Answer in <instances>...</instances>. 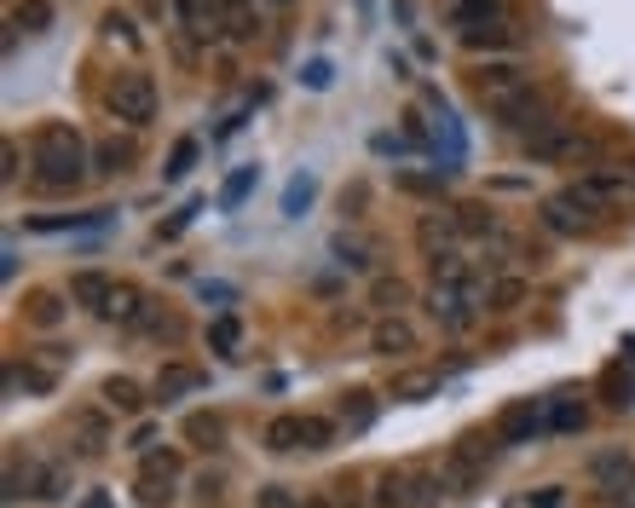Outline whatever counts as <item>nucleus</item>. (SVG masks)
Instances as JSON below:
<instances>
[{
  "label": "nucleus",
  "instance_id": "nucleus-45",
  "mask_svg": "<svg viewBox=\"0 0 635 508\" xmlns=\"http://www.w3.org/2000/svg\"><path fill=\"white\" fill-rule=\"evenodd\" d=\"M272 7H289V0H272Z\"/></svg>",
  "mask_w": 635,
  "mask_h": 508
},
{
  "label": "nucleus",
  "instance_id": "nucleus-36",
  "mask_svg": "<svg viewBox=\"0 0 635 508\" xmlns=\"http://www.w3.org/2000/svg\"><path fill=\"white\" fill-rule=\"evenodd\" d=\"M336 254H341V266H352V272H364V266H370V248H364L359 237H341Z\"/></svg>",
  "mask_w": 635,
  "mask_h": 508
},
{
  "label": "nucleus",
  "instance_id": "nucleus-13",
  "mask_svg": "<svg viewBox=\"0 0 635 508\" xmlns=\"http://www.w3.org/2000/svg\"><path fill=\"white\" fill-rule=\"evenodd\" d=\"M139 162V145L134 139H98L93 145V173H98V180H116V173H127V168H134Z\"/></svg>",
  "mask_w": 635,
  "mask_h": 508
},
{
  "label": "nucleus",
  "instance_id": "nucleus-2",
  "mask_svg": "<svg viewBox=\"0 0 635 508\" xmlns=\"http://www.w3.org/2000/svg\"><path fill=\"white\" fill-rule=\"evenodd\" d=\"M445 491L440 468H422V463H399L375 479V508H434Z\"/></svg>",
  "mask_w": 635,
  "mask_h": 508
},
{
  "label": "nucleus",
  "instance_id": "nucleus-8",
  "mask_svg": "<svg viewBox=\"0 0 635 508\" xmlns=\"http://www.w3.org/2000/svg\"><path fill=\"white\" fill-rule=\"evenodd\" d=\"M445 23L456 35H486V30H502V23H515V7L508 0H451L445 7Z\"/></svg>",
  "mask_w": 635,
  "mask_h": 508
},
{
  "label": "nucleus",
  "instance_id": "nucleus-22",
  "mask_svg": "<svg viewBox=\"0 0 635 508\" xmlns=\"http://www.w3.org/2000/svg\"><path fill=\"white\" fill-rule=\"evenodd\" d=\"M404 300H411V284H404V277H375V284H370V307L381 318H399Z\"/></svg>",
  "mask_w": 635,
  "mask_h": 508
},
{
  "label": "nucleus",
  "instance_id": "nucleus-35",
  "mask_svg": "<svg viewBox=\"0 0 635 508\" xmlns=\"http://www.w3.org/2000/svg\"><path fill=\"white\" fill-rule=\"evenodd\" d=\"M313 191H318V186L307 180V173H300V180H289V191H284V214L295 220V214H300V209H307V202H313Z\"/></svg>",
  "mask_w": 635,
  "mask_h": 508
},
{
  "label": "nucleus",
  "instance_id": "nucleus-33",
  "mask_svg": "<svg viewBox=\"0 0 635 508\" xmlns=\"http://www.w3.org/2000/svg\"><path fill=\"white\" fill-rule=\"evenodd\" d=\"M139 502L145 508H168L173 502V474H139Z\"/></svg>",
  "mask_w": 635,
  "mask_h": 508
},
{
  "label": "nucleus",
  "instance_id": "nucleus-32",
  "mask_svg": "<svg viewBox=\"0 0 635 508\" xmlns=\"http://www.w3.org/2000/svg\"><path fill=\"white\" fill-rule=\"evenodd\" d=\"M186 440L202 445V451H214V445L225 440V422H220V416H186Z\"/></svg>",
  "mask_w": 635,
  "mask_h": 508
},
{
  "label": "nucleus",
  "instance_id": "nucleus-15",
  "mask_svg": "<svg viewBox=\"0 0 635 508\" xmlns=\"http://www.w3.org/2000/svg\"><path fill=\"white\" fill-rule=\"evenodd\" d=\"M110 289H116V277H105V272H70V300H75V307H87V313H105V300H110Z\"/></svg>",
  "mask_w": 635,
  "mask_h": 508
},
{
  "label": "nucleus",
  "instance_id": "nucleus-30",
  "mask_svg": "<svg viewBox=\"0 0 635 508\" xmlns=\"http://www.w3.org/2000/svg\"><path fill=\"white\" fill-rule=\"evenodd\" d=\"M209 347L220 352V359H237V347H243V324H237V318H214V324H209Z\"/></svg>",
  "mask_w": 635,
  "mask_h": 508
},
{
  "label": "nucleus",
  "instance_id": "nucleus-7",
  "mask_svg": "<svg viewBox=\"0 0 635 508\" xmlns=\"http://www.w3.org/2000/svg\"><path fill=\"white\" fill-rule=\"evenodd\" d=\"M497 121H502V127H508V134H515V139H526V145H531V139H543L549 127H561L567 116L554 110V98H549V93H538V87H531V93L520 98V105H515V110H502Z\"/></svg>",
  "mask_w": 635,
  "mask_h": 508
},
{
  "label": "nucleus",
  "instance_id": "nucleus-25",
  "mask_svg": "<svg viewBox=\"0 0 635 508\" xmlns=\"http://www.w3.org/2000/svg\"><path fill=\"white\" fill-rule=\"evenodd\" d=\"M30 491H35L41 502H59V497L70 491V474H64L59 463H35V468H30Z\"/></svg>",
  "mask_w": 635,
  "mask_h": 508
},
{
  "label": "nucleus",
  "instance_id": "nucleus-31",
  "mask_svg": "<svg viewBox=\"0 0 635 508\" xmlns=\"http://www.w3.org/2000/svg\"><path fill=\"white\" fill-rule=\"evenodd\" d=\"M197 157H202V145H197V139L186 134L180 145H173V150H168V162H162V173H168V180H186V173L197 168Z\"/></svg>",
  "mask_w": 635,
  "mask_h": 508
},
{
  "label": "nucleus",
  "instance_id": "nucleus-39",
  "mask_svg": "<svg viewBox=\"0 0 635 508\" xmlns=\"http://www.w3.org/2000/svg\"><path fill=\"white\" fill-rule=\"evenodd\" d=\"M197 497H202V502H220V497H225V474L202 468V474H197Z\"/></svg>",
  "mask_w": 635,
  "mask_h": 508
},
{
  "label": "nucleus",
  "instance_id": "nucleus-34",
  "mask_svg": "<svg viewBox=\"0 0 635 508\" xmlns=\"http://www.w3.org/2000/svg\"><path fill=\"white\" fill-rule=\"evenodd\" d=\"M254 180H261V173H254V168H237L232 180H225V191H220V209H237V202L254 191Z\"/></svg>",
  "mask_w": 635,
  "mask_h": 508
},
{
  "label": "nucleus",
  "instance_id": "nucleus-17",
  "mask_svg": "<svg viewBox=\"0 0 635 508\" xmlns=\"http://www.w3.org/2000/svg\"><path fill=\"white\" fill-rule=\"evenodd\" d=\"M456 214H422V225H416V243L427 248V261H440V254H456Z\"/></svg>",
  "mask_w": 635,
  "mask_h": 508
},
{
  "label": "nucleus",
  "instance_id": "nucleus-4",
  "mask_svg": "<svg viewBox=\"0 0 635 508\" xmlns=\"http://www.w3.org/2000/svg\"><path fill=\"white\" fill-rule=\"evenodd\" d=\"M157 105H162V93H157V75H145V70H121L116 82H110V116L121 127H150L157 121Z\"/></svg>",
  "mask_w": 635,
  "mask_h": 508
},
{
  "label": "nucleus",
  "instance_id": "nucleus-14",
  "mask_svg": "<svg viewBox=\"0 0 635 508\" xmlns=\"http://www.w3.org/2000/svg\"><path fill=\"white\" fill-rule=\"evenodd\" d=\"M70 434H75V456H105L110 451V416L105 411H82L70 422Z\"/></svg>",
  "mask_w": 635,
  "mask_h": 508
},
{
  "label": "nucleus",
  "instance_id": "nucleus-27",
  "mask_svg": "<svg viewBox=\"0 0 635 508\" xmlns=\"http://www.w3.org/2000/svg\"><path fill=\"white\" fill-rule=\"evenodd\" d=\"M12 30H30V35L53 30V0H18V7H12Z\"/></svg>",
  "mask_w": 635,
  "mask_h": 508
},
{
  "label": "nucleus",
  "instance_id": "nucleus-18",
  "mask_svg": "<svg viewBox=\"0 0 635 508\" xmlns=\"http://www.w3.org/2000/svg\"><path fill=\"white\" fill-rule=\"evenodd\" d=\"M98 399H105V411H116V416H139L145 411V388H139L134 375H105Z\"/></svg>",
  "mask_w": 635,
  "mask_h": 508
},
{
  "label": "nucleus",
  "instance_id": "nucleus-23",
  "mask_svg": "<svg viewBox=\"0 0 635 508\" xmlns=\"http://www.w3.org/2000/svg\"><path fill=\"white\" fill-rule=\"evenodd\" d=\"M526 295H531L526 277H491L486 307H491V313H520V307H526Z\"/></svg>",
  "mask_w": 635,
  "mask_h": 508
},
{
  "label": "nucleus",
  "instance_id": "nucleus-1",
  "mask_svg": "<svg viewBox=\"0 0 635 508\" xmlns=\"http://www.w3.org/2000/svg\"><path fill=\"white\" fill-rule=\"evenodd\" d=\"M30 186L35 191H75L93 168V150L82 145L70 121H41L30 134Z\"/></svg>",
  "mask_w": 635,
  "mask_h": 508
},
{
  "label": "nucleus",
  "instance_id": "nucleus-12",
  "mask_svg": "<svg viewBox=\"0 0 635 508\" xmlns=\"http://www.w3.org/2000/svg\"><path fill=\"white\" fill-rule=\"evenodd\" d=\"M526 150H531V162H567V157H578V150H583V139H578V121L549 127V134H543V139H531Z\"/></svg>",
  "mask_w": 635,
  "mask_h": 508
},
{
  "label": "nucleus",
  "instance_id": "nucleus-26",
  "mask_svg": "<svg viewBox=\"0 0 635 508\" xmlns=\"http://www.w3.org/2000/svg\"><path fill=\"white\" fill-rule=\"evenodd\" d=\"M64 300H70V295L35 289V295H30V324H35V329H59V324H64V313H70Z\"/></svg>",
  "mask_w": 635,
  "mask_h": 508
},
{
  "label": "nucleus",
  "instance_id": "nucleus-38",
  "mask_svg": "<svg viewBox=\"0 0 635 508\" xmlns=\"http://www.w3.org/2000/svg\"><path fill=\"white\" fill-rule=\"evenodd\" d=\"M329 440H336V422H324V416H307V451H324Z\"/></svg>",
  "mask_w": 635,
  "mask_h": 508
},
{
  "label": "nucleus",
  "instance_id": "nucleus-42",
  "mask_svg": "<svg viewBox=\"0 0 635 508\" xmlns=\"http://www.w3.org/2000/svg\"><path fill=\"white\" fill-rule=\"evenodd\" d=\"M561 502H567V491H561V486H543L538 497H531V508H561Z\"/></svg>",
  "mask_w": 635,
  "mask_h": 508
},
{
  "label": "nucleus",
  "instance_id": "nucleus-41",
  "mask_svg": "<svg viewBox=\"0 0 635 508\" xmlns=\"http://www.w3.org/2000/svg\"><path fill=\"white\" fill-rule=\"evenodd\" d=\"M0 180H7V186L18 180V145H12V139L0 145Z\"/></svg>",
  "mask_w": 635,
  "mask_h": 508
},
{
  "label": "nucleus",
  "instance_id": "nucleus-21",
  "mask_svg": "<svg viewBox=\"0 0 635 508\" xmlns=\"http://www.w3.org/2000/svg\"><path fill=\"white\" fill-rule=\"evenodd\" d=\"M427 393H440V370H399L393 375V399L399 404H422Z\"/></svg>",
  "mask_w": 635,
  "mask_h": 508
},
{
  "label": "nucleus",
  "instance_id": "nucleus-3",
  "mask_svg": "<svg viewBox=\"0 0 635 508\" xmlns=\"http://www.w3.org/2000/svg\"><path fill=\"white\" fill-rule=\"evenodd\" d=\"M468 87H474V98H479V105H486L491 116H502V110H515L520 98L531 93V70L515 64V59H502V64H479V70L468 75Z\"/></svg>",
  "mask_w": 635,
  "mask_h": 508
},
{
  "label": "nucleus",
  "instance_id": "nucleus-11",
  "mask_svg": "<svg viewBox=\"0 0 635 508\" xmlns=\"http://www.w3.org/2000/svg\"><path fill=\"white\" fill-rule=\"evenodd\" d=\"M202 381H209V375H202L197 364H162V370H157V381H150V399H157V404H173V399L197 393Z\"/></svg>",
  "mask_w": 635,
  "mask_h": 508
},
{
  "label": "nucleus",
  "instance_id": "nucleus-44",
  "mask_svg": "<svg viewBox=\"0 0 635 508\" xmlns=\"http://www.w3.org/2000/svg\"><path fill=\"white\" fill-rule=\"evenodd\" d=\"M300 508H329V502H324V497H313V502H300Z\"/></svg>",
  "mask_w": 635,
  "mask_h": 508
},
{
  "label": "nucleus",
  "instance_id": "nucleus-19",
  "mask_svg": "<svg viewBox=\"0 0 635 508\" xmlns=\"http://www.w3.org/2000/svg\"><path fill=\"white\" fill-rule=\"evenodd\" d=\"M145 307H150V300H145V289H139V284H116L98 318H110V324H139V318H145Z\"/></svg>",
  "mask_w": 635,
  "mask_h": 508
},
{
  "label": "nucleus",
  "instance_id": "nucleus-40",
  "mask_svg": "<svg viewBox=\"0 0 635 508\" xmlns=\"http://www.w3.org/2000/svg\"><path fill=\"white\" fill-rule=\"evenodd\" d=\"M145 474H180V451H150L145 456Z\"/></svg>",
  "mask_w": 635,
  "mask_h": 508
},
{
  "label": "nucleus",
  "instance_id": "nucleus-46",
  "mask_svg": "<svg viewBox=\"0 0 635 508\" xmlns=\"http://www.w3.org/2000/svg\"><path fill=\"white\" fill-rule=\"evenodd\" d=\"M629 491H635V479H629Z\"/></svg>",
  "mask_w": 635,
  "mask_h": 508
},
{
  "label": "nucleus",
  "instance_id": "nucleus-10",
  "mask_svg": "<svg viewBox=\"0 0 635 508\" xmlns=\"http://www.w3.org/2000/svg\"><path fill=\"white\" fill-rule=\"evenodd\" d=\"M370 352H375V359H411V352H416V329L404 318H381L370 329Z\"/></svg>",
  "mask_w": 635,
  "mask_h": 508
},
{
  "label": "nucleus",
  "instance_id": "nucleus-6",
  "mask_svg": "<svg viewBox=\"0 0 635 508\" xmlns=\"http://www.w3.org/2000/svg\"><path fill=\"white\" fill-rule=\"evenodd\" d=\"M601 214H606V209H595V202H590V197H578L572 186H567L561 197H549V202H543V225H549L554 237L595 232V225H601Z\"/></svg>",
  "mask_w": 635,
  "mask_h": 508
},
{
  "label": "nucleus",
  "instance_id": "nucleus-37",
  "mask_svg": "<svg viewBox=\"0 0 635 508\" xmlns=\"http://www.w3.org/2000/svg\"><path fill=\"white\" fill-rule=\"evenodd\" d=\"M254 502H261V508H300V497L289 486H261V491H254Z\"/></svg>",
  "mask_w": 635,
  "mask_h": 508
},
{
  "label": "nucleus",
  "instance_id": "nucleus-24",
  "mask_svg": "<svg viewBox=\"0 0 635 508\" xmlns=\"http://www.w3.org/2000/svg\"><path fill=\"white\" fill-rule=\"evenodd\" d=\"M336 416H341V427H347V434H364V427L375 422V393H364V388H359V393H347Z\"/></svg>",
  "mask_w": 635,
  "mask_h": 508
},
{
  "label": "nucleus",
  "instance_id": "nucleus-9",
  "mask_svg": "<svg viewBox=\"0 0 635 508\" xmlns=\"http://www.w3.org/2000/svg\"><path fill=\"white\" fill-rule=\"evenodd\" d=\"M531 434H543V404H538V399L502 404L497 422H491V440H497V445H531Z\"/></svg>",
  "mask_w": 635,
  "mask_h": 508
},
{
  "label": "nucleus",
  "instance_id": "nucleus-29",
  "mask_svg": "<svg viewBox=\"0 0 635 508\" xmlns=\"http://www.w3.org/2000/svg\"><path fill=\"white\" fill-rule=\"evenodd\" d=\"M583 422H590L583 399H554V404H549V427H554V434H578Z\"/></svg>",
  "mask_w": 635,
  "mask_h": 508
},
{
  "label": "nucleus",
  "instance_id": "nucleus-16",
  "mask_svg": "<svg viewBox=\"0 0 635 508\" xmlns=\"http://www.w3.org/2000/svg\"><path fill=\"white\" fill-rule=\"evenodd\" d=\"M261 445L272 456H289V451H307V416H272L261 427Z\"/></svg>",
  "mask_w": 635,
  "mask_h": 508
},
{
  "label": "nucleus",
  "instance_id": "nucleus-43",
  "mask_svg": "<svg viewBox=\"0 0 635 508\" xmlns=\"http://www.w3.org/2000/svg\"><path fill=\"white\" fill-rule=\"evenodd\" d=\"M82 508H110V497H87Z\"/></svg>",
  "mask_w": 635,
  "mask_h": 508
},
{
  "label": "nucleus",
  "instance_id": "nucleus-28",
  "mask_svg": "<svg viewBox=\"0 0 635 508\" xmlns=\"http://www.w3.org/2000/svg\"><path fill=\"white\" fill-rule=\"evenodd\" d=\"M456 232L463 237H497V214L479 209V202H463V209H456Z\"/></svg>",
  "mask_w": 635,
  "mask_h": 508
},
{
  "label": "nucleus",
  "instance_id": "nucleus-20",
  "mask_svg": "<svg viewBox=\"0 0 635 508\" xmlns=\"http://www.w3.org/2000/svg\"><path fill=\"white\" fill-rule=\"evenodd\" d=\"M590 474L601 479L606 491H624L629 479H635V456H624V451H601L595 463H590Z\"/></svg>",
  "mask_w": 635,
  "mask_h": 508
},
{
  "label": "nucleus",
  "instance_id": "nucleus-5",
  "mask_svg": "<svg viewBox=\"0 0 635 508\" xmlns=\"http://www.w3.org/2000/svg\"><path fill=\"white\" fill-rule=\"evenodd\" d=\"M486 456H491V445L479 440V434H468L463 445H456L445 463H440V479H445V491L451 497H468V491H479L486 486Z\"/></svg>",
  "mask_w": 635,
  "mask_h": 508
}]
</instances>
